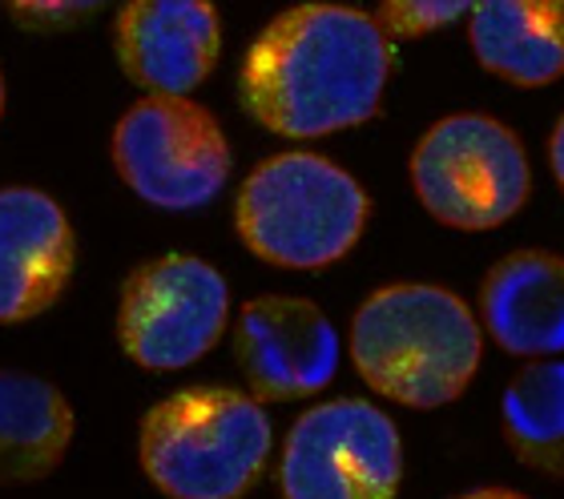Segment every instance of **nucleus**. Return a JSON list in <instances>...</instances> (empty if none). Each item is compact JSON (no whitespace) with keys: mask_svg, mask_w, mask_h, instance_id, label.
Masks as SVG:
<instances>
[{"mask_svg":"<svg viewBox=\"0 0 564 499\" xmlns=\"http://www.w3.org/2000/svg\"><path fill=\"white\" fill-rule=\"evenodd\" d=\"M391 73L376 17L343 4H299L274 17L242 65L247 113L282 138H323L371 121Z\"/></svg>","mask_w":564,"mask_h":499,"instance_id":"obj_1","label":"nucleus"},{"mask_svg":"<svg viewBox=\"0 0 564 499\" xmlns=\"http://www.w3.org/2000/svg\"><path fill=\"white\" fill-rule=\"evenodd\" d=\"M351 359L367 387L403 406H444L480 367V323L444 286H383L355 311Z\"/></svg>","mask_w":564,"mask_h":499,"instance_id":"obj_2","label":"nucleus"},{"mask_svg":"<svg viewBox=\"0 0 564 499\" xmlns=\"http://www.w3.org/2000/svg\"><path fill=\"white\" fill-rule=\"evenodd\" d=\"M271 455V419L230 387H186L141 423V467L174 499H238Z\"/></svg>","mask_w":564,"mask_h":499,"instance_id":"obj_3","label":"nucleus"},{"mask_svg":"<svg viewBox=\"0 0 564 499\" xmlns=\"http://www.w3.org/2000/svg\"><path fill=\"white\" fill-rule=\"evenodd\" d=\"M367 194L318 153H279L238 189L242 242L274 267L318 270L339 262L367 226Z\"/></svg>","mask_w":564,"mask_h":499,"instance_id":"obj_4","label":"nucleus"},{"mask_svg":"<svg viewBox=\"0 0 564 499\" xmlns=\"http://www.w3.org/2000/svg\"><path fill=\"white\" fill-rule=\"evenodd\" d=\"M412 182L432 218L492 230L529 198V158L508 126L484 113L435 121L412 153Z\"/></svg>","mask_w":564,"mask_h":499,"instance_id":"obj_5","label":"nucleus"},{"mask_svg":"<svg viewBox=\"0 0 564 499\" xmlns=\"http://www.w3.org/2000/svg\"><path fill=\"white\" fill-rule=\"evenodd\" d=\"M113 162L141 202L158 209H198L223 194L230 145L223 126L198 101L150 97L113 129Z\"/></svg>","mask_w":564,"mask_h":499,"instance_id":"obj_6","label":"nucleus"},{"mask_svg":"<svg viewBox=\"0 0 564 499\" xmlns=\"http://www.w3.org/2000/svg\"><path fill=\"white\" fill-rule=\"evenodd\" d=\"M400 431L364 399L311 406L286 435L279 484L286 499H395Z\"/></svg>","mask_w":564,"mask_h":499,"instance_id":"obj_7","label":"nucleus"},{"mask_svg":"<svg viewBox=\"0 0 564 499\" xmlns=\"http://www.w3.org/2000/svg\"><path fill=\"white\" fill-rule=\"evenodd\" d=\"M230 291L210 262L165 254L141 262L121 286L118 338L126 355L150 371L198 362L223 338Z\"/></svg>","mask_w":564,"mask_h":499,"instance_id":"obj_8","label":"nucleus"},{"mask_svg":"<svg viewBox=\"0 0 564 499\" xmlns=\"http://www.w3.org/2000/svg\"><path fill=\"white\" fill-rule=\"evenodd\" d=\"M238 362L254 399L315 395L339 371V335L315 302L267 294L238 314Z\"/></svg>","mask_w":564,"mask_h":499,"instance_id":"obj_9","label":"nucleus"},{"mask_svg":"<svg viewBox=\"0 0 564 499\" xmlns=\"http://www.w3.org/2000/svg\"><path fill=\"white\" fill-rule=\"evenodd\" d=\"M223 45L218 12L206 0H133L118 12V61L153 97H189Z\"/></svg>","mask_w":564,"mask_h":499,"instance_id":"obj_10","label":"nucleus"},{"mask_svg":"<svg viewBox=\"0 0 564 499\" xmlns=\"http://www.w3.org/2000/svg\"><path fill=\"white\" fill-rule=\"evenodd\" d=\"M73 230L41 189H0V323H24L65 294Z\"/></svg>","mask_w":564,"mask_h":499,"instance_id":"obj_11","label":"nucleus"},{"mask_svg":"<svg viewBox=\"0 0 564 499\" xmlns=\"http://www.w3.org/2000/svg\"><path fill=\"white\" fill-rule=\"evenodd\" d=\"M480 314L488 335L520 359L564 350V258L517 250L484 279Z\"/></svg>","mask_w":564,"mask_h":499,"instance_id":"obj_12","label":"nucleus"},{"mask_svg":"<svg viewBox=\"0 0 564 499\" xmlns=\"http://www.w3.org/2000/svg\"><path fill=\"white\" fill-rule=\"evenodd\" d=\"M471 48L488 73L512 85L564 77L561 0H488L471 9Z\"/></svg>","mask_w":564,"mask_h":499,"instance_id":"obj_13","label":"nucleus"},{"mask_svg":"<svg viewBox=\"0 0 564 499\" xmlns=\"http://www.w3.org/2000/svg\"><path fill=\"white\" fill-rule=\"evenodd\" d=\"M73 411L57 387L24 371H0V484L45 479L65 459Z\"/></svg>","mask_w":564,"mask_h":499,"instance_id":"obj_14","label":"nucleus"},{"mask_svg":"<svg viewBox=\"0 0 564 499\" xmlns=\"http://www.w3.org/2000/svg\"><path fill=\"white\" fill-rule=\"evenodd\" d=\"M512 452L544 476L564 479V359H536L505 391Z\"/></svg>","mask_w":564,"mask_h":499,"instance_id":"obj_15","label":"nucleus"},{"mask_svg":"<svg viewBox=\"0 0 564 499\" xmlns=\"http://www.w3.org/2000/svg\"><path fill=\"white\" fill-rule=\"evenodd\" d=\"M468 12L464 0H427V4H412V0H395V4H383L376 17V24L383 29V36H423L432 29H444V24L459 21Z\"/></svg>","mask_w":564,"mask_h":499,"instance_id":"obj_16","label":"nucleus"},{"mask_svg":"<svg viewBox=\"0 0 564 499\" xmlns=\"http://www.w3.org/2000/svg\"><path fill=\"white\" fill-rule=\"evenodd\" d=\"M549 162H553V174H556V182H561V189H564V117L556 121L553 141H549Z\"/></svg>","mask_w":564,"mask_h":499,"instance_id":"obj_17","label":"nucleus"},{"mask_svg":"<svg viewBox=\"0 0 564 499\" xmlns=\"http://www.w3.org/2000/svg\"><path fill=\"white\" fill-rule=\"evenodd\" d=\"M464 499H524V496L505 491V488H484V491H471V496H464Z\"/></svg>","mask_w":564,"mask_h":499,"instance_id":"obj_18","label":"nucleus"},{"mask_svg":"<svg viewBox=\"0 0 564 499\" xmlns=\"http://www.w3.org/2000/svg\"><path fill=\"white\" fill-rule=\"evenodd\" d=\"M0 113H4V82H0Z\"/></svg>","mask_w":564,"mask_h":499,"instance_id":"obj_19","label":"nucleus"}]
</instances>
